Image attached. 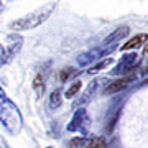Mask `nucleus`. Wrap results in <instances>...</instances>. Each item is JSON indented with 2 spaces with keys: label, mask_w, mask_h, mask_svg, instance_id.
<instances>
[{
  "label": "nucleus",
  "mask_w": 148,
  "mask_h": 148,
  "mask_svg": "<svg viewBox=\"0 0 148 148\" xmlns=\"http://www.w3.org/2000/svg\"><path fill=\"white\" fill-rule=\"evenodd\" d=\"M0 125L10 135H18L23 127L21 112L2 87H0Z\"/></svg>",
  "instance_id": "1"
},
{
  "label": "nucleus",
  "mask_w": 148,
  "mask_h": 148,
  "mask_svg": "<svg viewBox=\"0 0 148 148\" xmlns=\"http://www.w3.org/2000/svg\"><path fill=\"white\" fill-rule=\"evenodd\" d=\"M54 8H56V3H54V2H49L48 5H43V7H40V8H36V10H33L32 13H28V15L18 18V20L12 21L10 30H13V32L16 33V32L33 30V28L40 27L41 23H45V21L51 16Z\"/></svg>",
  "instance_id": "2"
},
{
  "label": "nucleus",
  "mask_w": 148,
  "mask_h": 148,
  "mask_svg": "<svg viewBox=\"0 0 148 148\" xmlns=\"http://www.w3.org/2000/svg\"><path fill=\"white\" fill-rule=\"evenodd\" d=\"M89 127H90V119H89L87 110L86 109H76L71 122L68 123V132H73V133L79 132L82 135H86Z\"/></svg>",
  "instance_id": "3"
},
{
  "label": "nucleus",
  "mask_w": 148,
  "mask_h": 148,
  "mask_svg": "<svg viewBox=\"0 0 148 148\" xmlns=\"http://www.w3.org/2000/svg\"><path fill=\"white\" fill-rule=\"evenodd\" d=\"M104 84H109V82H107V77H95L94 81H90L89 86H87V89L84 90V94L74 102L73 107H74V109H84V106L90 101V99H92V97H94L95 94H97V92H99V90L102 89V86H104Z\"/></svg>",
  "instance_id": "4"
},
{
  "label": "nucleus",
  "mask_w": 148,
  "mask_h": 148,
  "mask_svg": "<svg viewBox=\"0 0 148 148\" xmlns=\"http://www.w3.org/2000/svg\"><path fill=\"white\" fill-rule=\"evenodd\" d=\"M21 46H23V36H21L20 33H10V35H7L5 46H3V48H5V53H7V59H8V63L15 58L16 54L20 53Z\"/></svg>",
  "instance_id": "5"
},
{
  "label": "nucleus",
  "mask_w": 148,
  "mask_h": 148,
  "mask_svg": "<svg viewBox=\"0 0 148 148\" xmlns=\"http://www.w3.org/2000/svg\"><path fill=\"white\" fill-rule=\"evenodd\" d=\"M115 46L117 45H112V46H109V48L106 46V48H95V49H90V51H87V53L81 54L79 58H77V63H79L81 66H86V64L92 63V61H95V59H99V58H102V56H106V54L112 53V51L115 49Z\"/></svg>",
  "instance_id": "6"
},
{
  "label": "nucleus",
  "mask_w": 148,
  "mask_h": 148,
  "mask_svg": "<svg viewBox=\"0 0 148 148\" xmlns=\"http://www.w3.org/2000/svg\"><path fill=\"white\" fill-rule=\"evenodd\" d=\"M137 61H138V54L137 53H127V54H123V56H122V59H120V63H119L115 68L112 69V74H114V76L125 74L127 71L133 69V66L137 64Z\"/></svg>",
  "instance_id": "7"
},
{
  "label": "nucleus",
  "mask_w": 148,
  "mask_h": 148,
  "mask_svg": "<svg viewBox=\"0 0 148 148\" xmlns=\"http://www.w3.org/2000/svg\"><path fill=\"white\" fill-rule=\"evenodd\" d=\"M130 81H132V77H120V79L114 81V82H109V84H107V87L104 89V92H102V94H104V95L117 94V92H120V90L125 89V87H127V86L130 84Z\"/></svg>",
  "instance_id": "8"
},
{
  "label": "nucleus",
  "mask_w": 148,
  "mask_h": 148,
  "mask_svg": "<svg viewBox=\"0 0 148 148\" xmlns=\"http://www.w3.org/2000/svg\"><path fill=\"white\" fill-rule=\"evenodd\" d=\"M130 33V28L127 25H123V27H119L115 32H112L110 35H107L106 40H104V45L109 46V45H115L117 41H120L123 38H127V35Z\"/></svg>",
  "instance_id": "9"
},
{
  "label": "nucleus",
  "mask_w": 148,
  "mask_h": 148,
  "mask_svg": "<svg viewBox=\"0 0 148 148\" xmlns=\"http://www.w3.org/2000/svg\"><path fill=\"white\" fill-rule=\"evenodd\" d=\"M148 41V35L147 33H140V35H135L133 38H130L127 43L122 45V51H128V49H137L143 45V43Z\"/></svg>",
  "instance_id": "10"
},
{
  "label": "nucleus",
  "mask_w": 148,
  "mask_h": 148,
  "mask_svg": "<svg viewBox=\"0 0 148 148\" xmlns=\"http://www.w3.org/2000/svg\"><path fill=\"white\" fill-rule=\"evenodd\" d=\"M61 102H63V95H61V90L59 89H54L49 95V107L51 109H58L61 106Z\"/></svg>",
  "instance_id": "11"
},
{
  "label": "nucleus",
  "mask_w": 148,
  "mask_h": 148,
  "mask_svg": "<svg viewBox=\"0 0 148 148\" xmlns=\"http://www.w3.org/2000/svg\"><path fill=\"white\" fill-rule=\"evenodd\" d=\"M114 63V59H104V61H101V63H97V64H94L92 68L89 69V74H97V73H101L102 69H106V68H109L110 64Z\"/></svg>",
  "instance_id": "12"
},
{
  "label": "nucleus",
  "mask_w": 148,
  "mask_h": 148,
  "mask_svg": "<svg viewBox=\"0 0 148 148\" xmlns=\"http://www.w3.org/2000/svg\"><path fill=\"white\" fill-rule=\"evenodd\" d=\"M81 86H82V82H81V81H74L73 84L69 86L68 89H66V94H64V97H66V99H71V97H74V95H76V94L81 90Z\"/></svg>",
  "instance_id": "13"
},
{
  "label": "nucleus",
  "mask_w": 148,
  "mask_h": 148,
  "mask_svg": "<svg viewBox=\"0 0 148 148\" xmlns=\"http://www.w3.org/2000/svg\"><path fill=\"white\" fill-rule=\"evenodd\" d=\"M33 89L36 90L38 95L43 94V90H45V76L43 74H38L36 77H35V81H33Z\"/></svg>",
  "instance_id": "14"
},
{
  "label": "nucleus",
  "mask_w": 148,
  "mask_h": 148,
  "mask_svg": "<svg viewBox=\"0 0 148 148\" xmlns=\"http://www.w3.org/2000/svg\"><path fill=\"white\" fill-rule=\"evenodd\" d=\"M106 147H107L106 138L104 137H95V138H92L84 148H106Z\"/></svg>",
  "instance_id": "15"
},
{
  "label": "nucleus",
  "mask_w": 148,
  "mask_h": 148,
  "mask_svg": "<svg viewBox=\"0 0 148 148\" xmlns=\"http://www.w3.org/2000/svg\"><path fill=\"white\" fill-rule=\"evenodd\" d=\"M87 145V140L84 137H74L69 140V148H84Z\"/></svg>",
  "instance_id": "16"
},
{
  "label": "nucleus",
  "mask_w": 148,
  "mask_h": 148,
  "mask_svg": "<svg viewBox=\"0 0 148 148\" xmlns=\"http://www.w3.org/2000/svg\"><path fill=\"white\" fill-rule=\"evenodd\" d=\"M74 73H76L74 68H63V69H61V74H59V79L63 81V82H66V81H68Z\"/></svg>",
  "instance_id": "17"
},
{
  "label": "nucleus",
  "mask_w": 148,
  "mask_h": 148,
  "mask_svg": "<svg viewBox=\"0 0 148 148\" xmlns=\"http://www.w3.org/2000/svg\"><path fill=\"white\" fill-rule=\"evenodd\" d=\"M5 64H8V59H7L5 48H3L2 43H0V68H2V66H5Z\"/></svg>",
  "instance_id": "18"
},
{
  "label": "nucleus",
  "mask_w": 148,
  "mask_h": 148,
  "mask_svg": "<svg viewBox=\"0 0 148 148\" xmlns=\"http://www.w3.org/2000/svg\"><path fill=\"white\" fill-rule=\"evenodd\" d=\"M0 148H12L10 145L5 142V138H3V137H0Z\"/></svg>",
  "instance_id": "19"
},
{
  "label": "nucleus",
  "mask_w": 148,
  "mask_h": 148,
  "mask_svg": "<svg viewBox=\"0 0 148 148\" xmlns=\"http://www.w3.org/2000/svg\"><path fill=\"white\" fill-rule=\"evenodd\" d=\"M3 10H5V3H3V2H2V0H0V15H2V13H3Z\"/></svg>",
  "instance_id": "20"
},
{
  "label": "nucleus",
  "mask_w": 148,
  "mask_h": 148,
  "mask_svg": "<svg viewBox=\"0 0 148 148\" xmlns=\"http://www.w3.org/2000/svg\"><path fill=\"white\" fill-rule=\"evenodd\" d=\"M145 53L148 54V45H147V46H145Z\"/></svg>",
  "instance_id": "21"
},
{
  "label": "nucleus",
  "mask_w": 148,
  "mask_h": 148,
  "mask_svg": "<svg viewBox=\"0 0 148 148\" xmlns=\"http://www.w3.org/2000/svg\"><path fill=\"white\" fill-rule=\"evenodd\" d=\"M45 148H53V147H45Z\"/></svg>",
  "instance_id": "22"
}]
</instances>
